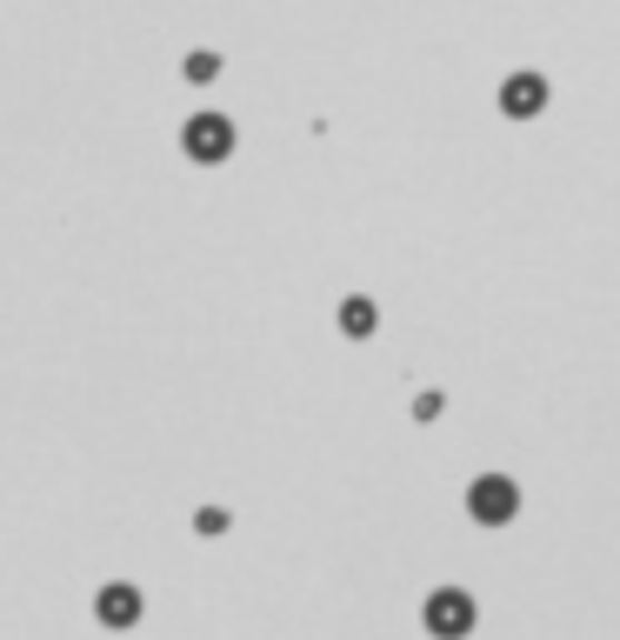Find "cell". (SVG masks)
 <instances>
[{
    "label": "cell",
    "instance_id": "1",
    "mask_svg": "<svg viewBox=\"0 0 620 640\" xmlns=\"http://www.w3.org/2000/svg\"><path fill=\"white\" fill-rule=\"evenodd\" d=\"M234 120L227 114H214V107H200V114H187V127H180V154L194 160V167H227L234 160Z\"/></svg>",
    "mask_w": 620,
    "mask_h": 640
},
{
    "label": "cell",
    "instance_id": "2",
    "mask_svg": "<svg viewBox=\"0 0 620 640\" xmlns=\"http://www.w3.org/2000/svg\"><path fill=\"white\" fill-rule=\"evenodd\" d=\"M421 628L434 640H474L481 628V601L468 594V588H434L427 601H421Z\"/></svg>",
    "mask_w": 620,
    "mask_h": 640
},
{
    "label": "cell",
    "instance_id": "3",
    "mask_svg": "<svg viewBox=\"0 0 620 640\" xmlns=\"http://www.w3.org/2000/svg\"><path fill=\"white\" fill-rule=\"evenodd\" d=\"M514 514H521V481L514 474H494L488 467V474L468 481V521L474 528H508Z\"/></svg>",
    "mask_w": 620,
    "mask_h": 640
},
{
    "label": "cell",
    "instance_id": "4",
    "mask_svg": "<svg viewBox=\"0 0 620 640\" xmlns=\"http://www.w3.org/2000/svg\"><path fill=\"white\" fill-rule=\"evenodd\" d=\"M140 614H147V594H140L134 581H107V588H94V621H100L107 634L140 628Z\"/></svg>",
    "mask_w": 620,
    "mask_h": 640
},
{
    "label": "cell",
    "instance_id": "5",
    "mask_svg": "<svg viewBox=\"0 0 620 640\" xmlns=\"http://www.w3.org/2000/svg\"><path fill=\"white\" fill-rule=\"evenodd\" d=\"M541 107H548V80L541 73H508L501 80V114L508 120H534Z\"/></svg>",
    "mask_w": 620,
    "mask_h": 640
},
{
    "label": "cell",
    "instance_id": "6",
    "mask_svg": "<svg viewBox=\"0 0 620 640\" xmlns=\"http://www.w3.org/2000/svg\"><path fill=\"white\" fill-rule=\"evenodd\" d=\"M334 327H341L347 341H374V327H381V307H374L367 294H347V301L334 307Z\"/></svg>",
    "mask_w": 620,
    "mask_h": 640
},
{
    "label": "cell",
    "instance_id": "7",
    "mask_svg": "<svg viewBox=\"0 0 620 640\" xmlns=\"http://www.w3.org/2000/svg\"><path fill=\"white\" fill-rule=\"evenodd\" d=\"M180 73H187V87H207V80H220V53H214V47H194V53L180 60Z\"/></svg>",
    "mask_w": 620,
    "mask_h": 640
},
{
    "label": "cell",
    "instance_id": "8",
    "mask_svg": "<svg viewBox=\"0 0 620 640\" xmlns=\"http://www.w3.org/2000/svg\"><path fill=\"white\" fill-rule=\"evenodd\" d=\"M194 534H200V541H220V534H227V508H200V514H194Z\"/></svg>",
    "mask_w": 620,
    "mask_h": 640
}]
</instances>
